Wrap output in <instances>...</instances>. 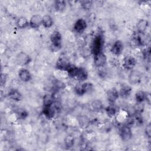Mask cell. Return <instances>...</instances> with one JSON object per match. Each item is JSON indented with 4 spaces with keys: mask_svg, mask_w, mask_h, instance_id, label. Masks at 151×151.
I'll return each mask as SVG.
<instances>
[{
    "mask_svg": "<svg viewBox=\"0 0 151 151\" xmlns=\"http://www.w3.org/2000/svg\"><path fill=\"white\" fill-rule=\"evenodd\" d=\"M104 45V39L103 37L101 34L97 35L91 44V51L93 54V55H96L100 52H102V48L103 46Z\"/></svg>",
    "mask_w": 151,
    "mask_h": 151,
    "instance_id": "obj_1",
    "label": "cell"
},
{
    "mask_svg": "<svg viewBox=\"0 0 151 151\" xmlns=\"http://www.w3.org/2000/svg\"><path fill=\"white\" fill-rule=\"evenodd\" d=\"M50 41L52 50H58L61 47L62 35L58 31H54L50 35Z\"/></svg>",
    "mask_w": 151,
    "mask_h": 151,
    "instance_id": "obj_2",
    "label": "cell"
},
{
    "mask_svg": "<svg viewBox=\"0 0 151 151\" xmlns=\"http://www.w3.org/2000/svg\"><path fill=\"white\" fill-rule=\"evenodd\" d=\"M71 65L69 60L65 55H61L56 63V68L58 70L62 71H67V70Z\"/></svg>",
    "mask_w": 151,
    "mask_h": 151,
    "instance_id": "obj_3",
    "label": "cell"
},
{
    "mask_svg": "<svg viewBox=\"0 0 151 151\" xmlns=\"http://www.w3.org/2000/svg\"><path fill=\"white\" fill-rule=\"evenodd\" d=\"M93 88V84L90 83H84L77 84L75 87V92L78 96H82L85 93L90 91Z\"/></svg>",
    "mask_w": 151,
    "mask_h": 151,
    "instance_id": "obj_4",
    "label": "cell"
},
{
    "mask_svg": "<svg viewBox=\"0 0 151 151\" xmlns=\"http://www.w3.org/2000/svg\"><path fill=\"white\" fill-rule=\"evenodd\" d=\"M31 61V58L29 55L24 52H19L16 57V61L17 64L21 66H25L28 64Z\"/></svg>",
    "mask_w": 151,
    "mask_h": 151,
    "instance_id": "obj_5",
    "label": "cell"
},
{
    "mask_svg": "<svg viewBox=\"0 0 151 151\" xmlns=\"http://www.w3.org/2000/svg\"><path fill=\"white\" fill-rule=\"evenodd\" d=\"M107 62V57L106 55L100 52L94 55V64L97 68H101L104 67Z\"/></svg>",
    "mask_w": 151,
    "mask_h": 151,
    "instance_id": "obj_6",
    "label": "cell"
},
{
    "mask_svg": "<svg viewBox=\"0 0 151 151\" xmlns=\"http://www.w3.org/2000/svg\"><path fill=\"white\" fill-rule=\"evenodd\" d=\"M120 136L123 140H129L132 136V132L130 126L127 124L123 126L120 130Z\"/></svg>",
    "mask_w": 151,
    "mask_h": 151,
    "instance_id": "obj_7",
    "label": "cell"
},
{
    "mask_svg": "<svg viewBox=\"0 0 151 151\" xmlns=\"http://www.w3.org/2000/svg\"><path fill=\"white\" fill-rule=\"evenodd\" d=\"M136 60L132 56H126L123 60V66L126 70H132L136 65Z\"/></svg>",
    "mask_w": 151,
    "mask_h": 151,
    "instance_id": "obj_8",
    "label": "cell"
},
{
    "mask_svg": "<svg viewBox=\"0 0 151 151\" xmlns=\"http://www.w3.org/2000/svg\"><path fill=\"white\" fill-rule=\"evenodd\" d=\"M129 81L131 84H137L139 83L142 79L141 74L136 71L132 70L129 75Z\"/></svg>",
    "mask_w": 151,
    "mask_h": 151,
    "instance_id": "obj_9",
    "label": "cell"
},
{
    "mask_svg": "<svg viewBox=\"0 0 151 151\" xmlns=\"http://www.w3.org/2000/svg\"><path fill=\"white\" fill-rule=\"evenodd\" d=\"M123 50V44L120 40H116L111 47V52L115 55L122 54Z\"/></svg>",
    "mask_w": 151,
    "mask_h": 151,
    "instance_id": "obj_10",
    "label": "cell"
},
{
    "mask_svg": "<svg viewBox=\"0 0 151 151\" xmlns=\"http://www.w3.org/2000/svg\"><path fill=\"white\" fill-rule=\"evenodd\" d=\"M87 26V24L86 21L84 19L80 18L76 21L74 25V29L76 32L78 33H81L86 29Z\"/></svg>",
    "mask_w": 151,
    "mask_h": 151,
    "instance_id": "obj_11",
    "label": "cell"
},
{
    "mask_svg": "<svg viewBox=\"0 0 151 151\" xmlns=\"http://www.w3.org/2000/svg\"><path fill=\"white\" fill-rule=\"evenodd\" d=\"M29 26L32 28H38L42 25V17L38 14L33 15L29 21Z\"/></svg>",
    "mask_w": 151,
    "mask_h": 151,
    "instance_id": "obj_12",
    "label": "cell"
},
{
    "mask_svg": "<svg viewBox=\"0 0 151 151\" xmlns=\"http://www.w3.org/2000/svg\"><path fill=\"white\" fill-rule=\"evenodd\" d=\"M56 109L52 105L49 106H44L42 109V113L46 118L50 119L54 117L56 112Z\"/></svg>",
    "mask_w": 151,
    "mask_h": 151,
    "instance_id": "obj_13",
    "label": "cell"
},
{
    "mask_svg": "<svg viewBox=\"0 0 151 151\" xmlns=\"http://www.w3.org/2000/svg\"><path fill=\"white\" fill-rule=\"evenodd\" d=\"M18 77L23 82H28L31 80L32 76L28 70L25 68L21 69L18 72Z\"/></svg>",
    "mask_w": 151,
    "mask_h": 151,
    "instance_id": "obj_14",
    "label": "cell"
},
{
    "mask_svg": "<svg viewBox=\"0 0 151 151\" xmlns=\"http://www.w3.org/2000/svg\"><path fill=\"white\" fill-rule=\"evenodd\" d=\"M149 25V22L147 19H140L136 24V29L138 33L143 34L146 30Z\"/></svg>",
    "mask_w": 151,
    "mask_h": 151,
    "instance_id": "obj_15",
    "label": "cell"
},
{
    "mask_svg": "<svg viewBox=\"0 0 151 151\" xmlns=\"http://www.w3.org/2000/svg\"><path fill=\"white\" fill-rule=\"evenodd\" d=\"M8 96L11 99L16 101H20L22 97V94L20 93V91L15 88L11 89L8 92Z\"/></svg>",
    "mask_w": 151,
    "mask_h": 151,
    "instance_id": "obj_16",
    "label": "cell"
},
{
    "mask_svg": "<svg viewBox=\"0 0 151 151\" xmlns=\"http://www.w3.org/2000/svg\"><path fill=\"white\" fill-rule=\"evenodd\" d=\"M119 97V92L116 89H111L109 90L107 93V97L108 101L111 104H114L117 99Z\"/></svg>",
    "mask_w": 151,
    "mask_h": 151,
    "instance_id": "obj_17",
    "label": "cell"
},
{
    "mask_svg": "<svg viewBox=\"0 0 151 151\" xmlns=\"http://www.w3.org/2000/svg\"><path fill=\"white\" fill-rule=\"evenodd\" d=\"M131 92H132V88L130 86L127 85H123L120 88L119 94L121 97L126 99L130 96Z\"/></svg>",
    "mask_w": 151,
    "mask_h": 151,
    "instance_id": "obj_18",
    "label": "cell"
},
{
    "mask_svg": "<svg viewBox=\"0 0 151 151\" xmlns=\"http://www.w3.org/2000/svg\"><path fill=\"white\" fill-rule=\"evenodd\" d=\"M55 101L54 96L51 94H45L42 98L43 106H49L53 104Z\"/></svg>",
    "mask_w": 151,
    "mask_h": 151,
    "instance_id": "obj_19",
    "label": "cell"
},
{
    "mask_svg": "<svg viewBox=\"0 0 151 151\" xmlns=\"http://www.w3.org/2000/svg\"><path fill=\"white\" fill-rule=\"evenodd\" d=\"M54 21L50 15H45L42 17V25L47 28H50L52 26Z\"/></svg>",
    "mask_w": 151,
    "mask_h": 151,
    "instance_id": "obj_20",
    "label": "cell"
},
{
    "mask_svg": "<svg viewBox=\"0 0 151 151\" xmlns=\"http://www.w3.org/2000/svg\"><path fill=\"white\" fill-rule=\"evenodd\" d=\"M87 77H88V74L86 69L81 67H79L76 78L79 81L81 82L87 80Z\"/></svg>",
    "mask_w": 151,
    "mask_h": 151,
    "instance_id": "obj_21",
    "label": "cell"
},
{
    "mask_svg": "<svg viewBox=\"0 0 151 151\" xmlns=\"http://www.w3.org/2000/svg\"><path fill=\"white\" fill-rule=\"evenodd\" d=\"M16 25L18 28L24 29L29 25L28 19L24 17H20L18 18L16 22Z\"/></svg>",
    "mask_w": 151,
    "mask_h": 151,
    "instance_id": "obj_22",
    "label": "cell"
},
{
    "mask_svg": "<svg viewBox=\"0 0 151 151\" xmlns=\"http://www.w3.org/2000/svg\"><path fill=\"white\" fill-rule=\"evenodd\" d=\"M90 107L93 111H99L103 109V105L100 100H94L90 103Z\"/></svg>",
    "mask_w": 151,
    "mask_h": 151,
    "instance_id": "obj_23",
    "label": "cell"
},
{
    "mask_svg": "<svg viewBox=\"0 0 151 151\" xmlns=\"http://www.w3.org/2000/svg\"><path fill=\"white\" fill-rule=\"evenodd\" d=\"M64 143L65 147L69 149L72 147L75 143V138L71 134H68L64 138Z\"/></svg>",
    "mask_w": 151,
    "mask_h": 151,
    "instance_id": "obj_24",
    "label": "cell"
},
{
    "mask_svg": "<svg viewBox=\"0 0 151 151\" xmlns=\"http://www.w3.org/2000/svg\"><path fill=\"white\" fill-rule=\"evenodd\" d=\"M67 2L64 0H57L54 2V7L57 11H63L66 7Z\"/></svg>",
    "mask_w": 151,
    "mask_h": 151,
    "instance_id": "obj_25",
    "label": "cell"
},
{
    "mask_svg": "<svg viewBox=\"0 0 151 151\" xmlns=\"http://www.w3.org/2000/svg\"><path fill=\"white\" fill-rule=\"evenodd\" d=\"M105 110H106V112L107 116L111 118L115 117L117 114L116 109L111 104L107 106V107H106Z\"/></svg>",
    "mask_w": 151,
    "mask_h": 151,
    "instance_id": "obj_26",
    "label": "cell"
},
{
    "mask_svg": "<svg viewBox=\"0 0 151 151\" xmlns=\"http://www.w3.org/2000/svg\"><path fill=\"white\" fill-rule=\"evenodd\" d=\"M146 96V92L142 90H140L137 91L135 94L136 102H143L144 101H145Z\"/></svg>",
    "mask_w": 151,
    "mask_h": 151,
    "instance_id": "obj_27",
    "label": "cell"
},
{
    "mask_svg": "<svg viewBox=\"0 0 151 151\" xmlns=\"http://www.w3.org/2000/svg\"><path fill=\"white\" fill-rule=\"evenodd\" d=\"M93 2L91 0H83L80 1V5L84 10H89L93 6Z\"/></svg>",
    "mask_w": 151,
    "mask_h": 151,
    "instance_id": "obj_28",
    "label": "cell"
},
{
    "mask_svg": "<svg viewBox=\"0 0 151 151\" xmlns=\"http://www.w3.org/2000/svg\"><path fill=\"white\" fill-rule=\"evenodd\" d=\"M145 109V104L143 102H136L133 107V109L136 113L141 114Z\"/></svg>",
    "mask_w": 151,
    "mask_h": 151,
    "instance_id": "obj_29",
    "label": "cell"
},
{
    "mask_svg": "<svg viewBox=\"0 0 151 151\" xmlns=\"http://www.w3.org/2000/svg\"><path fill=\"white\" fill-rule=\"evenodd\" d=\"M78 122L80 126H81L83 128H85L90 123V120L86 116H81L78 119Z\"/></svg>",
    "mask_w": 151,
    "mask_h": 151,
    "instance_id": "obj_30",
    "label": "cell"
},
{
    "mask_svg": "<svg viewBox=\"0 0 151 151\" xmlns=\"http://www.w3.org/2000/svg\"><path fill=\"white\" fill-rule=\"evenodd\" d=\"M17 115L18 118L20 119H25L28 116V113L24 109H19L17 112Z\"/></svg>",
    "mask_w": 151,
    "mask_h": 151,
    "instance_id": "obj_31",
    "label": "cell"
},
{
    "mask_svg": "<svg viewBox=\"0 0 151 151\" xmlns=\"http://www.w3.org/2000/svg\"><path fill=\"white\" fill-rule=\"evenodd\" d=\"M7 76L5 73H1V78H0V83L1 86H4L6 81Z\"/></svg>",
    "mask_w": 151,
    "mask_h": 151,
    "instance_id": "obj_32",
    "label": "cell"
},
{
    "mask_svg": "<svg viewBox=\"0 0 151 151\" xmlns=\"http://www.w3.org/2000/svg\"><path fill=\"white\" fill-rule=\"evenodd\" d=\"M145 134L148 138H150L151 137V124L149 123L145 129Z\"/></svg>",
    "mask_w": 151,
    "mask_h": 151,
    "instance_id": "obj_33",
    "label": "cell"
},
{
    "mask_svg": "<svg viewBox=\"0 0 151 151\" xmlns=\"http://www.w3.org/2000/svg\"><path fill=\"white\" fill-rule=\"evenodd\" d=\"M94 21H95V14L93 13H91L88 16V21L90 22L93 23Z\"/></svg>",
    "mask_w": 151,
    "mask_h": 151,
    "instance_id": "obj_34",
    "label": "cell"
},
{
    "mask_svg": "<svg viewBox=\"0 0 151 151\" xmlns=\"http://www.w3.org/2000/svg\"><path fill=\"white\" fill-rule=\"evenodd\" d=\"M145 100L146 101V102H147L149 104H150V102H151V97H150V93H146V96Z\"/></svg>",
    "mask_w": 151,
    "mask_h": 151,
    "instance_id": "obj_35",
    "label": "cell"
}]
</instances>
